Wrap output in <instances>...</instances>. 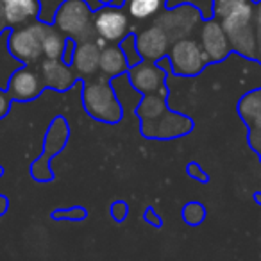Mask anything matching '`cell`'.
Segmentation results:
<instances>
[{
	"mask_svg": "<svg viewBox=\"0 0 261 261\" xmlns=\"http://www.w3.org/2000/svg\"><path fill=\"white\" fill-rule=\"evenodd\" d=\"M252 0H213V18L218 20L231 48L245 58H252L256 50Z\"/></svg>",
	"mask_w": 261,
	"mask_h": 261,
	"instance_id": "1",
	"label": "cell"
},
{
	"mask_svg": "<svg viewBox=\"0 0 261 261\" xmlns=\"http://www.w3.org/2000/svg\"><path fill=\"white\" fill-rule=\"evenodd\" d=\"M167 88L158 93H147L136 108V115L142 122V133L147 138L172 140L188 135L193 129V122L188 116L172 113L167 108Z\"/></svg>",
	"mask_w": 261,
	"mask_h": 261,
	"instance_id": "2",
	"label": "cell"
},
{
	"mask_svg": "<svg viewBox=\"0 0 261 261\" xmlns=\"http://www.w3.org/2000/svg\"><path fill=\"white\" fill-rule=\"evenodd\" d=\"M83 106L88 115L98 122L116 123L123 116V109L113 91L111 81L104 75L93 81H84Z\"/></svg>",
	"mask_w": 261,
	"mask_h": 261,
	"instance_id": "3",
	"label": "cell"
},
{
	"mask_svg": "<svg viewBox=\"0 0 261 261\" xmlns=\"http://www.w3.org/2000/svg\"><path fill=\"white\" fill-rule=\"evenodd\" d=\"M50 25L40 22H31L15 27L8 34V50L22 65L36 63L43 56V38Z\"/></svg>",
	"mask_w": 261,
	"mask_h": 261,
	"instance_id": "4",
	"label": "cell"
},
{
	"mask_svg": "<svg viewBox=\"0 0 261 261\" xmlns=\"http://www.w3.org/2000/svg\"><path fill=\"white\" fill-rule=\"evenodd\" d=\"M54 27L66 38L86 41L93 31V11L84 0H65L56 11Z\"/></svg>",
	"mask_w": 261,
	"mask_h": 261,
	"instance_id": "5",
	"label": "cell"
},
{
	"mask_svg": "<svg viewBox=\"0 0 261 261\" xmlns=\"http://www.w3.org/2000/svg\"><path fill=\"white\" fill-rule=\"evenodd\" d=\"M167 58L170 61L174 73L181 77L197 75V73H200L206 68L207 63H211L202 43H199L195 40H188V38L175 40L172 43V47L168 48Z\"/></svg>",
	"mask_w": 261,
	"mask_h": 261,
	"instance_id": "6",
	"label": "cell"
},
{
	"mask_svg": "<svg viewBox=\"0 0 261 261\" xmlns=\"http://www.w3.org/2000/svg\"><path fill=\"white\" fill-rule=\"evenodd\" d=\"M170 73V61L167 56L150 61V59H142L138 65L129 66L127 75L136 91L147 93H158V91L167 88V77Z\"/></svg>",
	"mask_w": 261,
	"mask_h": 261,
	"instance_id": "7",
	"label": "cell"
},
{
	"mask_svg": "<svg viewBox=\"0 0 261 261\" xmlns=\"http://www.w3.org/2000/svg\"><path fill=\"white\" fill-rule=\"evenodd\" d=\"M93 33L106 43L118 45L130 33L129 15L122 8L106 4L93 13Z\"/></svg>",
	"mask_w": 261,
	"mask_h": 261,
	"instance_id": "8",
	"label": "cell"
},
{
	"mask_svg": "<svg viewBox=\"0 0 261 261\" xmlns=\"http://www.w3.org/2000/svg\"><path fill=\"white\" fill-rule=\"evenodd\" d=\"M43 88L45 84L40 73L25 65L11 73V77L8 81V86H6V91L11 97V100L29 102L40 97Z\"/></svg>",
	"mask_w": 261,
	"mask_h": 261,
	"instance_id": "9",
	"label": "cell"
},
{
	"mask_svg": "<svg viewBox=\"0 0 261 261\" xmlns=\"http://www.w3.org/2000/svg\"><path fill=\"white\" fill-rule=\"evenodd\" d=\"M202 47L206 50L207 58L211 63L222 61L229 56V52L232 50L231 43L227 40V34L224 33L222 25L218 23V20L210 18L204 23L202 29Z\"/></svg>",
	"mask_w": 261,
	"mask_h": 261,
	"instance_id": "10",
	"label": "cell"
},
{
	"mask_svg": "<svg viewBox=\"0 0 261 261\" xmlns=\"http://www.w3.org/2000/svg\"><path fill=\"white\" fill-rule=\"evenodd\" d=\"M8 27H20L38 20L41 13L40 0H0Z\"/></svg>",
	"mask_w": 261,
	"mask_h": 261,
	"instance_id": "11",
	"label": "cell"
},
{
	"mask_svg": "<svg viewBox=\"0 0 261 261\" xmlns=\"http://www.w3.org/2000/svg\"><path fill=\"white\" fill-rule=\"evenodd\" d=\"M136 47H138V52L143 59L156 61V59L167 56L168 48H170V38L161 27L154 23L150 29L136 34Z\"/></svg>",
	"mask_w": 261,
	"mask_h": 261,
	"instance_id": "12",
	"label": "cell"
},
{
	"mask_svg": "<svg viewBox=\"0 0 261 261\" xmlns=\"http://www.w3.org/2000/svg\"><path fill=\"white\" fill-rule=\"evenodd\" d=\"M41 79L43 84L56 91H66L77 81V73L63 59H45L41 63Z\"/></svg>",
	"mask_w": 261,
	"mask_h": 261,
	"instance_id": "13",
	"label": "cell"
},
{
	"mask_svg": "<svg viewBox=\"0 0 261 261\" xmlns=\"http://www.w3.org/2000/svg\"><path fill=\"white\" fill-rule=\"evenodd\" d=\"M98 63H100V47L93 41L86 40L75 47V52H73V58H72V65L73 66V72L77 73V77H93L97 75L98 70Z\"/></svg>",
	"mask_w": 261,
	"mask_h": 261,
	"instance_id": "14",
	"label": "cell"
},
{
	"mask_svg": "<svg viewBox=\"0 0 261 261\" xmlns=\"http://www.w3.org/2000/svg\"><path fill=\"white\" fill-rule=\"evenodd\" d=\"M68 135H70L68 123L65 122V118L58 116V118L52 122L50 130H48V135H47V140H45L43 156H41L40 160L33 165V168H31V170L41 167L43 163H48L47 160H50L52 156H56L58 152H61V150L65 149V143H66V140H68Z\"/></svg>",
	"mask_w": 261,
	"mask_h": 261,
	"instance_id": "15",
	"label": "cell"
},
{
	"mask_svg": "<svg viewBox=\"0 0 261 261\" xmlns=\"http://www.w3.org/2000/svg\"><path fill=\"white\" fill-rule=\"evenodd\" d=\"M98 70L104 77L113 79L116 75L127 73L129 70V63H127L125 56H123L122 48L116 45H109L106 48H100V63H98Z\"/></svg>",
	"mask_w": 261,
	"mask_h": 261,
	"instance_id": "16",
	"label": "cell"
},
{
	"mask_svg": "<svg viewBox=\"0 0 261 261\" xmlns=\"http://www.w3.org/2000/svg\"><path fill=\"white\" fill-rule=\"evenodd\" d=\"M167 0H125L127 15L136 20H149L161 13Z\"/></svg>",
	"mask_w": 261,
	"mask_h": 261,
	"instance_id": "17",
	"label": "cell"
},
{
	"mask_svg": "<svg viewBox=\"0 0 261 261\" xmlns=\"http://www.w3.org/2000/svg\"><path fill=\"white\" fill-rule=\"evenodd\" d=\"M65 45L66 36L50 25V29L47 31L43 38V56L47 59H61L63 52H65Z\"/></svg>",
	"mask_w": 261,
	"mask_h": 261,
	"instance_id": "18",
	"label": "cell"
},
{
	"mask_svg": "<svg viewBox=\"0 0 261 261\" xmlns=\"http://www.w3.org/2000/svg\"><path fill=\"white\" fill-rule=\"evenodd\" d=\"M207 217L206 207L200 202H188L185 207H182V218L188 225L195 227V225H200Z\"/></svg>",
	"mask_w": 261,
	"mask_h": 261,
	"instance_id": "19",
	"label": "cell"
},
{
	"mask_svg": "<svg viewBox=\"0 0 261 261\" xmlns=\"http://www.w3.org/2000/svg\"><path fill=\"white\" fill-rule=\"evenodd\" d=\"M118 47L122 48V52H123V56H125L129 66L138 65V63L143 59L142 56H140V52H138V47H136V34L135 33L127 34V36L118 43Z\"/></svg>",
	"mask_w": 261,
	"mask_h": 261,
	"instance_id": "20",
	"label": "cell"
},
{
	"mask_svg": "<svg viewBox=\"0 0 261 261\" xmlns=\"http://www.w3.org/2000/svg\"><path fill=\"white\" fill-rule=\"evenodd\" d=\"M88 217L86 207L83 206H73V207H65V210H56L52 211V220H73L81 222Z\"/></svg>",
	"mask_w": 261,
	"mask_h": 261,
	"instance_id": "21",
	"label": "cell"
},
{
	"mask_svg": "<svg viewBox=\"0 0 261 261\" xmlns=\"http://www.w3.org/2000/svg\"><path fill=\"white\" fill-rule=\"evenodd\" d=\"M186 174H188V177L195 179V181H199V182H204V185L210 182V175H207V172L204 170L199 163H195V161H192V163L186 165Z\"/></svg>",
	"mask_w": 261,
	"mask_h": 261,
	"instance_id": "22",
	"label": "cell"
},
{
	"mask_svg": "<svg viewBox=\"0 0 261 261\" xmlns=\"http://www.w3.org/2000/svg\"><path fill=\"white\" fill-rule=\"evenodd\" d=\"M127 215H129V206H127L125 200H115V202L111 204V217L115 222L122 224L127 218Z\"/></svg>",
	"mask_w": 261,
	"mask_h": 261,
	"instance_id": "23",
	"label": "cell"
},
{
	"mask_svg": "<svg viewBox=\"0 0 261 261\" xmlns=\"http://www.w3.org/2000/svg\"><path fill=\"white\" fill-rule=\"evenodd\" d=\"M143 220H145L149 225H152V227H158V229L163 225V218H161L160 215L156 213V210H154L152 206H149L145 210V213H143Z\"/></svg>",
	"mask_w": 261,
	"mask_h": 261,
	"instance_id": "24",
	"label": "cell"
},
{
	"mask_svg": "<svg viewBox=\"0 0 261 261\" xmlns=\"http://www.w3.org/2000/svg\"><path fill=\"white\" fill-rule=\"evenodd\" d=\"M9 106H11V97L8 95V91L0 88V120L9 113Z\"/></svg>",
	"mask_w": 261,
	"mask_h": 261,
	"instance_id": "25",
	"label": "cell"
},
{
	"mask_svg": "<svg viewBox=\"0 0 261 261\" xmlns=\"http://www.w3.org/2000/svg\"><path fill=\"white\" fill-rule=\"evenodd\" d=\"M8 207H9V200H8V197H4V195H0V217L8 211Z\"/></svg>",
	"mask_w": 261,
	"mask_h": 261,
	"instance_id": "26",
	"label": "cell"
},
{
	"mask_svg": "<svg viewBox=\"0 0 261 261\" xmlns=\"http://www.w3.org/2000/svg\"><path fill=\"white\" fill-rule=\"evenodd\" d=\"M8 27V23H6V18H4V13H2V8H0V34L4 33V29Z\"/></svg>",
	"mask_w": 261,
	"mask_h": 261,
	"instance_id": "27",
	"label": "cell"
},
{
	"mask_svg": "<svg viewBox=\"0 0 261 261\" xmlns=\"http://www.w3.org/2000/svg\"><path fill=\"white\" fill-rule=\"evenodd\" d=\"M254 200H256V202L261 206V192H256V193H254Z\"/></svg>",
	"mask_w": 261,
	"mask_h": 261,
	"instance_id": "28",
	"label": "cell"
},
{
	"mask_svg": "<svg viewBox=\"0 0 261 261\" xmlns=\"http://www.w3.org/2000/svg\"><path fill=\"white\" fill-rule=\"evenodd\" d=\"M98 2H100L102 6H106V4H109V2H111V0H98Z\"/></svg>",
	"mask_w": 261,
	"mask_h": 261,
	"instance_id": "29",
	"label": "cell"
},
{
	"mask_svg": "<svg viewBox=\"0 0 261 261\" xmlns=\"http://www.w3.org/2000/svg\"><path fill=\"white\" fill-rule=\"evenodd\" d=\"M2 175H4V168L0 167V177H2Z\"/></svg>",
	"mask_w": 261,
	"mask_h": 261,
	"instance_id": "30",
	"label": "cell"
}]
</instances>
